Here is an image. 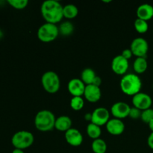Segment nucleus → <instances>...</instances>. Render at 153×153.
I'll use <instances>...</instances> for the list:
<instances>
[{"label":"nucleus","mask_w":153,"mask_h":153,"mask_svg":"<svg viewBox=\"0 0 153 153\" xmlns=\"http://www.w3.org/2000/svg\"><path fill=\"white\" fill-rule=\"evenodd\" d=\"M106 129L112 135H120L125 130V124L117 118L110 119L106 124Z\"/></svg>","instance_id":"obj_13"},{"label":"nucleus","mask_w":153,"mask_h":153,"mask_svg":"<svg viewBox=\"0 0 153 153\" xmlns=\"http://www.w3.org/2000/svg\"><path fill=\"white\" fill-rule=\"evenodd\" d=\"M65 139L67 143L73 146H79L83 142V136L78 129L71 128L65 132Z\"/></svg>","instance_id":"obj_14"},{"label":"nucleus","mask_w":153,"mask_h":153,"mask_svg":"<svg viewBox=\"0 0 153 153\" xmlns=\"http://www.w3.org/2000/svg\"><path fill=\"white\" fill-rule=\"evenodd\" d=\"M141 114H142V111L139 110V109L137 108L133 107V108H131V110H130L128 117H130L132 118V119L136 120L141 117Z\"/></svg>","instance_id":"obj_28"},{"label":"nucleus","mask_w":153,"mask_h":153,"mask_svg":"<svg viewBox=\"0 0 153 153\" xmlns=\"http://www.w3.org/2000/svg\"><path fill=\"white\" fill-rule=\"evenodd\" d=\"M79 13V9L77 6L73 4H67L63 7V15L67 19H73Z\"/></svg>","instance_id":"obj_20"},{"label":"nucleus","mask_w":153,"mask_h":153,"mask_svg":"<svg viewBox=\"0 0 153 153\" xmlns=\"http://www.w3.org/2000/svg\"><path fill=\"white\" fill-rule=\"evenodd\" d=\"M137 18L148 21L153 17V6L150 4H142L137 8Z\"/></svg>","instance_id":"obj_16"},{"label":"nucleus","mask_w":153,"mask_h":153,"mask_svg":"<svg viewBox=\"0 0 153 153\" xmlns=\"http://www.w3.org/2000/svg\"><path fill=\"white\" fill-rule=\"evenodd\" d=\"M55 115L49 110H42L37 112L34 118L35 127L40 131H49L55 128Z\"/></svg>","instance_id":"obj_3"},{"label":"nucleus","mask_w":153,"mask_h":153,"mask_svg":"<svg viewBox=\"0 0 153 153\" xmlns=\"http://www.w3.org/2000/svg\"><path fill=\"white\" fill-rule=\"evenodd\" d=\"M132 104L134 107L137 108L140 111H144L148 108H150L153 102L150 96L145 93H138L133 96Z\"/></svg>","instance_id":"obj_8"},{"label":"nucleus","mask_w":153,"mask_h":153,"mask_svg":"<svg viewBox=\"0 0 153 153\" xmlns=\"http://www.w3.org/2000/svg\"><path fill=\"white\" fill-rule=\"evenodd\" d=\"M91 148L94 153H105L107 151V143L101 138L96 139L93 141Z\"/></svg>","instance_id":"obj_22"},{"label":"nucleus","mask_w":153,"mask_h":153,"mask_svg":"<svg viewBox=\"0 0 153 153\" xmlns=\"http://www.w3.org/2000/svg\"><path fill=\"white\" fill-rule=\"evenodd\" d=\"M85 105V101L82 97H73L70 100V106L75 111H80Z\"/></svg>","instance_id":"obj_25"},{"label":"nucleus","mask_w":153,"mask_h":153,"mask_svg":"<svg viewBox=\"0 0 153 153\" xmlns=\"http://www.w3.org/2000/svg\"><path fill=\"white\" fill-rule=\"evenodd\" d=\"M101 83H102L101 79H100L99 76H97V77H96V79H95V80H94V83H93V85H96V86L100 87V85H101Z\"/></svg>","instance_id":"obj_31"},{"label":"nucleus","mask_w":153,"mask_h":153,"mask_svg":"<svg viewBox=\"0 0 153 153\" xmlns=\"http://www.w3.org/2000/svg\"><path fill=\"white\" fill-rule=\"evenodd\" d=\"M120 86L124 94L128 96H134L140 93L142 82L137 75L129 73L125 75L121 79Z\"/></svg>","instance_id":"obj_2"},{"label":"nucleus","mask_w":153,"mask_h":153,"mask_svg":"<svg viewBox=\"0 0 153 153\" xmlns=\"http://www.w3.org/2000/svg\"><path fill=\"white\" fill-rule=\"evenodd\" d=\"M134 25L136 31L140 34H144L149 29V25L147 23V21L143 20L139 18H137L135 19Z\"/></svg>","instance_id":"obj_24"},{"label":"nucleus","mask_w":153,"mask_h":153,"mask_svg":"<svg viewBox=\"0 0 153 153\" xmlns=\"http://www.w3.org/2000/svg\"><path fill=\"white\" fill-rule=\"evenodd\" d=\"M84 96L85 99L90 102H97L101 98V90L100 87L96 86L94 85H86Z\"/></svg>","instance_id":"obj_15"},{"label":"nucleus","mask_w":153,"mask_h":153,"mask_svg":"<svg viewBox=\"0 0 153 153\" xmlns=\"http://www.w3.org/2000/svg\"><path fill=\"white\" fill-rule=\"evenodd\" d=\"M95 71L91 68H86L82 72L81 74V80L86 85H93L96 77H97Z\"/></svg>","instance_id":"obj_18"},{"label":"nucleus","mask_w":153,"mask_h":153,"mask_svg":"<svg viewBox=\"0 0 153 153\" xmlns=\"http://www.w3.org/2000/svg\"><path fill=\"white\" fill-rule=\"evenodd\" d=\"M85 120H88V121L90 120L91 122V119H92V113L86 114H85Z\"/></svg>","instance_id":"obj_32"},{"label":"nucleus","mask_w":153,"mask_h":153,"mask_svg":"<svg viewBox=\"0 0 153 153\" xmlns=\"http://www.w3.org/2000/svg\"><path fill=\"white\" fill-rule=\"evenodd\" d=\"M147 143L148 146L153 149V132H151V134H149V137L147 139Z\"/></svg>","instance_id":"obj_30"},{"label":"nucleus","mask_w":153,"mask_h":153,"mask_svg":"<svg viewBox=\"0 0 153 153\" xmlns=\"http://www.w3.org/2000/svg\"><path fill=\"white\" fill-rule=\"evenodd\" d=\"M133 67H134V70L135 71V73L137 74H141V73L146 72L148 67V62L146 58L140 57V58H136L133 64Z\"/></svg>","instance_id":"obj_19"},{"label":"nucleus","mask_w":153,"mask_h":153,"mask_svg":"<svg viewBox=\"0 0 153 153\" xmlns=\"http://www.w3.org/2000/svg\"><path fill=\"white\" fill-rule=\"evenodd\" d=\"M59 29L56 24L46 22L43 24L37 31V37L43 43H49L58 37Z\"/></svg>","instance_id":"obj_6"},{"label":"nucleus","mask_w":153,"mask_h":153,"mask_svg":"<svg viewBox=\"0 0 153 153\" xmlns=\"http://www.w3.org/2000/svg\"><path fill=\"white\" fill-rule=\"evenodd\" d=\"M72 120L70 117L68 116H63L59 117L56 118L55 124V128L57 130L61 131H67L70 128H72Z\"/></svg>","instance_id":"obj_17"},{"label":"nucleus","mask_w":153,"mask_h":153,"mask_svg":"<svg viewBox=\"0 0 153 153\" xmlns=\"http://www.w3.org/2000/svg\"><path fill=\"white\" fill-rule=\"evenodd\" d=\"M62 4L56 0H46L41 5V13L46 22L56 24L64 17Z\"/></svg>","instance_id":"obj_1"},{"label":"nucleus","mask_w":153,"mask_h":153,"mask_svg":"<svg viewBox=\"0 0 153 153\" xmlns=\"http://www.w3.org/2000/svg\"><path fill=\"white\" fill-rule=\"evenodd\" d=\"M121 55H122L123 57H124L126 59L128 60L131 58V56L133 55V54H132V52L131 51V49H124V50L123 51Z\"/></svg>","instance_id":"obj_29"},{"label":"nucleus","mask_w":153,"mask_h":153,"mask_svg":"<svg viewBox=\"0 0 153 153\" xmlns=\"http://www.w3.org/2000/svg\"><path fill=\"white\" fill-rule=\"evenodd\" d=\"M12 153H25V152H24V151L22 150V149H14L13 150V152H12Z\"/></svg>","instance_id":"obj_34"},{"label":"nucleus","mask_w":153,"mask_h":153,"mask_svg":"<svg viewBox=\"0 0 153 153\" xmlns=\"http://www.w3.org/2000/svg\"><path fill=\"white\" fill-rule=\"evenodd\" d=\"M148 125H149V129L152 131V132H153V120H152L150 121V122L148 123Z\"/></svg>","instance_id":"obj_33"},{"label":"nucleus","mask_w":153,"mask_h":153,"mask_svg":"<svg viewBox=\"0 0 153 153\" xmlns=\"http://www.w3.org/2000/svg\"><path fill=\"white\" fill-rule=\"evenodd\" d=\"M2 37H3V32L1 31V30L0 29V39H1Z\"/></svg>","instance_id":"obj_35"},{"label":"nucleus","mask_w":153,"mask_h":153,"mask_svg":"<svg viewBox=\"0 0 153 153\" xmlns=\"http://www.w3.org/2000/svg\"><path fill=\"white\" fill-rule=\"evenodd\" d=\"M142 121L146 123H149L152 120H153V108H148L142 111L141 117Z\"/></svg>","instance_id":"obj_27"},{"label":"nucleus","mask_w":153,"mask_h":153,"mask_svg":"<svg viewBox=\"0 0 153 153\" xmlns=\"http://www.w3.org/2000/svg\"><path fill=\"white\" fill-rule=\"evenodd\" d=\"M86 85L79 79H72L69 82L67 88L71 95L73 97H82L85 93Z\"/></svg>","instance_id":"obj_12"},{"label":"nucleus","mask_w":153,"mask_h":153,"mask_svg":"<svg viewBox=\"0 0 153 153\" xmlns=\"http://www.w3.org/2000/svg\"><path fill=\"white\" fill-rule=\"evenodd\" d=\"M34 140V135L28 131H19L15 133L11 138V143L15 149H23L30 147Z\"/></svg>","instance_id":"obj_5"},{"label":"nucleus","mask_w":153,"mask_h":153,"mask_svg":"<svg viewBox=\"0 0 153 153\" xmlns=\"http://www.w3.org/2000/svg\"><path fill=\"white\" fill-rule=\"evenodd\" d=\"M111 69L116 74L124 75L128 69V60L121 55H117L112 60Z\"/></svg>","instance_id":"obj_11"},{"label":"nucleus","mask_w":153,"mask_h":153,"mask_svg":"<svg viewBox=\"0 0 153 153\" xmlns=\"http://www.w3.org/2000/svg\"><path fill=\"white\" fill-rule=\"evenodd\" d=\"M87 134L94 140L100 138L102 134L101 127L93 123H91L87 126Z\"/></svg>","instance_id":"obj_21"},{"label":"nucleus","mask_w":153,"mask_h":153,"mask_svg":"<svg viewBox=\"0 0 153 153\" xmlns=\"http://www.w3.org/2000/svg\"><path fill=\"white\" fill-rule=\"evenodd\" d=\"M110 120V113L108 110L104 107H99L92 112L91 122L101 127L107 124Z\"/></svg>","instance_id":"obj_9"},{"label":"nucleus","mask_w":153,"mask_h":153,"mask_svg":"<svg viewBox=\"0 0 153 153\" xmlns=\"http://www.w3.org/2000/svg\"><path fill=\"white\" fill-rule=\"evenodd\" d=\"M58 29H59V33H61L62 35L69 36L73 32L74 26L72 22H69V21H65L60 25Z\"/></svg>","instance_id":"obj_23"},{"label":"nucleus","mask_w":153,"mask_h":153,"mask_svg":"<svg viewBox=\"0 0 153 153\" xmlns=\"http://www.w3.org/2000/svg\"><path fill=\"white\" fill-rule=\"evenodd\" d=\"M7 3L13 8L21 10L28 5V0H7Z\"/></svg>","instance_id":"obj_26"},{"label":"nucleus","mask_w":153,"mask_h":153,"mask_svg":"<svg viewBox=\"0 0 153 153\" xmlns=\"http://www.w3.org/2000/svg\"><path fill=\"white\" fill-rule=\"evenodd\" d=\"M130 110L131 107L127 103L124 102H117L111 106V112L114 118L121 120L128 117Z\"/></svg>","instance_id":"obj_10"},{"label":"nucleus","mask_w":153,"mask_h":153,"mask_svg":"<svg viewBox=\"0 0 153 153\" xmlns=\"http://www.w3.org/2000/svg\"><path fill=\"white\" fill-rule=\"evenodd\" d=\"M41 83L45 91L49 94L58 92L61 86L59 76L54 71H47L43 73L41 78Z\"/></svg>","instance_id":"obj_4"},{"label":"nucleus","mask_w":153,"mask_h":153,"mask_svg":"<svg viewBox=\"0 0 153 153\" xmlns=\"http://www.w3.org/2000/svg\"><path fill=\"white\" fill-rule=\"evenodd\" d=\"M152 105H153V104H152Z\"/></svg>","instance_id":"obj_36"},{"label":"nucleus","mask_w":153,"mask_h":153,"mask_svg":"<svg viewBox=\"0 0 153 153\" xmlns=\"http://www.w3.org/2000/svg\"><path fill=\"white\" fill-rule=\"evenodd\" d=\"M130 49L132 52L133 55H135L137 58H145L149 50V44L146 40L143 37H137L131 42Z\"/></svg>","instance_id":"obj_7"}]
</instances>
